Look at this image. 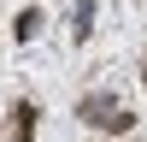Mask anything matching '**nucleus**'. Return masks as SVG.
<instances>
[{
	"mask_svg": "<svg viewBox=\"0 0 147 142\" xmlns=\"http://www.w3.org/2000/svg\"><path fill=\"white\" fill-rule=\"evenodd\" d=\"M82 118H88L94 130H129V113L112 101V95H88V101H82Z\"/></svg>",
	"mask_w": 147,
	"mask_h": 142,
	"instance_id": "obj_1",
	"label": "nucleus"
}]
</instances>
